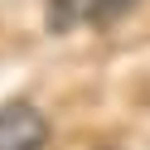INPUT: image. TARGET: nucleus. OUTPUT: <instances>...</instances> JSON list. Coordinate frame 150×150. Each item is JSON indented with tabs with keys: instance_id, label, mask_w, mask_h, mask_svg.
<instances>
[{
	"instance_id": "nucleus-1",
	"label": "nucleus",
	"mask_w": 150,
	"mask_h": 150,
	"mask_svg": "<svg viewBox=\"0 0 150 150\" xmlns=\"http://www.w3.org/2000/svg\"><path fill=\"white\" fill-rule=\"evenodd\" d=\"M49 121L34 102H5L0 107V150H44Z\"/></svg>"
},
{
	"instance_id": "nucleus-2",
	"label": "nucleus",
	"mask_w": 150,
	"mask_h": 150,
	"mask_svg": "<svg viewBox=\"0 0 150 150\" xmlns=\"http://www.w3.org/2000/svg\"><path fill=\"white\" fill-rule=\"evenodd\" d=\"M136 0H49V29H73V24H111L131 10Z\"/></svg>"
}]
</instances>
